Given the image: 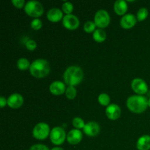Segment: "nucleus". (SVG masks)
Listing matches in <instances>:
<instances>
[{"label":"nucleus","mask_w":150,"mask_h":150,"mask_svg":"<svg viewBox=\"0 0 150 150\" xmlns=\"http://www.w3.org/2000/svg\"><path fill=\"white\" fill-rule=\"evenodd\" d=\"M63 78L66 84L69 86H76L83 80V72L82 69L78 66H70L66 69Z\"/></svg>","instance_id":"nucleus-1"},{"label":"nucleus","mask_w":150,"mask_h":150,"mask_svg":"<svg viewBox=\"0 0 150 150\" xmlns=\"http://www.w3.org/2000/svg\"><path fill=\"white\" fill-rule=\"evenodd\" d=\"M127 106L136 114L143 113L148 106V99L143 95H132L127 100Z\"/></svg>","instance_id":"nucleus-2"},{"label":"nucleus","mask_w":150,"mask_h":150,"mask_svg":"<svg viewBox=\"0 0 150 150\" xmlns=\"http://www.w3.org/2000/svg\"><path fill=\"white\" fill-rule=\"evenodd\" d=\"M29 71L34 77L44 78L49 73L50 64L47 60L38 59L31 64Z\"/></svg>","instance_id":"nucleus-3"},{"label":"nucleus","mask_w":150,"mask_h":150,"mask_svg":"<svg viewBox=\"0 0 150 150\" xmlns=\"http://www.w3.org/2000/svg\"><path fill=\"white\" fill-rule=\"evenodd\" d=\"M24 10L26 14L33 18L40 17L44 11L42 4L35 0L27 1L24 6Z\"/></svg>","instance_id":"nucleus-4"},{"label":"nucleus","mask_w":150,"mask_h":150,"mask_svg":"<svg viewBox=\"0 0 150 150\" xmlns=\"http://www.w3.org/2000/svg\"><path fill=\"white\" fill-rule=\"evenodd\" d=\"M50 127L47 123L39 122L34 127L32 130L33 136L37 139L39 140H43L48 137L50 135Z\"/></svg>","instance_id":"nucleus-5"},{"label":"nucleus","mask_w":150,"mask_h":150,"mask_svg":"<svg viewBox=\"0 0 150 150\" xmlns=\"http://www.w3.org/2000/svg\"><path fill=\"white\" fill-rule=\"evenodd\" d=\"M66 139V133L61 127H55L51 130L50 139L55 145H61L64 143Z\"/></svg>","instance_id":"nucleus-6"},{"label":"nucleus","mask_w":150,"mask_h":150,"mask_svg":"<svg viewBox=\"0 0 150 150\" xmlns=\"http://www.w3.org/2000/svg\"><path fill=\"white\" fill-rule=\"evenodd\" d=\"M110 16L108 12L105 10H99L95 15V23L100 29L105 28L110 23Z\"/></svg>","instance_id":"nucleus-7"},{"label":"nucleus","mask_w":150,"mask_h":150,"mask_svg":"<svg viewBox=\"0 0 150 150\" xmlns=\"http://www.w3.org/2000/svg\"><path fill=\"white\" fill-rule=\"evenodd\" d=\"M63 26L67 29L70 30H75L77 29L79 26V19L78 18L77 16L73 14H69L64 16L62 18Z\"/></svg>","instance_id":"nucleus-8"},{"label":"nucleus","mask_w":150,"mask_h":150,"mask_svg":"<svg viewBox=\"0 0 150 150\" xmlns=\"http://www.w3.org/2000/svg\"><path fill=\"white\" fill-rule=\"evenodd\" d=\"M131 87L136 93L142 95L148 91V86L146 82L142 79H134L131 82Z\"/></svg>","instance_id":"nucleus-9"},{"label":"nucleus","mask_w":150,"mask_h":150,"mask_svg":"<svg viewBox=\"0 0 150 150\" xmlns=\"http://www.w3.org/2000/svg\"><path fill=\"white\" fill-rule=\"evenodd\" d=\"M105 114L110 120H116L120 118L121 115V108L117 104L111 103L106 107Z\"/></svg>","instance_id":"nucleus-10"},{"label":"nucleus","mask_w":150,"mask_h":150,"mask_svg":"<svg viewBox=\"0 0 150 150\" xmlns=\"http://www.w3.org/2000/svg\"><path fill=\"white\" fill-rule=\"evenodd\" d=\"M23 103V98L18 93H13L7 98V105L12 108H20Z\"/></svg>","instance_id":"nucleus-11"},{"label":"nucleus","mask_w":150,"mask_h":150,"mask_svg":"<svg viewBox=\"0 0 150 150\" xmlns=\"http://www.w3.org/2000/svg\"><path fill=\"white\" fill-rule=\"evenodd\" d=\"M100 125L96 122H89L85 125L83 130V133L89 136H96L100 133Z\"/></svg>","instance_id":"nucleus-12"},{"label":"nucleus","mask_w":150,"mask_h":150,"mask_svg":"<svg viewBox=\"0 0 150 150\" xmlns=\"http://www.w3.org/2000/svg\"><path fill=\"white\" fill-rule=\"evenodd\" d=\"M83 138L81 131L79 129H73L68 132L67 135V140L69 144L73 145L78 144Z\"/></svg>","instance_id":"nucleus-13"},{"label":"nucleus","mask_w":150,"mask_h":150,"mask_svg":"<svg viewBox=\"0 0 150 150\" xmlns=\"http://www.w3.org/2000/svg\"><path fill=\"white\" fill-rule=\"evenodd\" d=\"M136 21H137V18L135 17L134 15L128 13L123 16V17L120 20V24L122 27L124 29H130L136 25Z\"/></svg>","instance_id":"nucleus-14"},{"label":"nucleus","mask_w":150,"mask_h":150,"mask_svg":"<svg viewBox=\"0 0 150 150\" xmlns=\"http://www.w3.org/2000/svg\"><path fill=\"white\" fill-rule=\"evenodd\" d=\"M66 89L67 88L65 84L60 81H54L50 84L49 86L50 92L55 95H62L64 92H65Z\"/></svg>","instance_id":"nucleus-15"},{"label":"nucleus","mask_w":150,"mask_h":150,"mask_svg":"<svg viewBox=\"0 0 150 150\" xmlns=\"http://www.w3.org/2000/svg\"><path fill=\"white\" fill-rule=\"evenodd\" d=\"M47 18L52 22H57L63 18V12L57 7L50 9L47 13Z\"/></svg>","instance_id":"nucleus-16"},{"label":"nucleus","mask_w":150,"mask_h":150,"mask_svg":"<svg viewBox=\"0 0 150 150\" xmlns=\"http://www.w3.org/2000/svg\"><path fill=\"white\" fill-rule=\"evenodd\" d=\"M136 147L139 150H149L150 149V136L144 135L141 136L137 141Z\"/></svg>","instance_id":"nucleus-17"},{"label":"nucleus","mask_w":150,"mask_h":150,"mask_svg":"<svg viewBox=\"0 0 150 150\" xmlns=\"http://www.w3.org/2000/svg\"><path fill=\"white\" fill-rule=\"evenodd\" d=\"M114 11L117 14L122 16L124 15L127 10V4L125 0H117L114 2Z\"/></svg>","instance_id":"nucleus-18"},{"label":"nucleus","mask_w":150,"mask_h":150,"mask_svg":"<svg viewBox=\"0 0 150 150\" xmlns=\"http://www.w3.org/2000/svg\"><path fill=\"white\" fill-rule=\"evenodd\" d=\"M93 39L98 42H102L106 39V32L103 29L98 28L93 32Z\"/></svg>","instance_id":"nucleus-19"},{"label":"nucleus","mask_w":150,"mask_h":150,"mask_svg":"<svg viewBox=\"0 0 150 150\" xmlns=\"http://www.w3.org/2000/svg\"><path fill=\"white\" fill-rule=\"evenodd\" d=\"M30 65L31 64L29 63V61L26 58H20L17 62V67L21 70H27L30 67Z\"/></svg>","instance_id":"nucleus-20"},{"label":"nucleus","mask_w":150,"mask_h":150,"mask_svg":"<svg viewBox=\"0 0 150 150\" xmlns=\"http://www.w3.org/2000/svg\"><path fill=\"white\" fill-rule=\"evenodd\" d=\"M98 102L104 106L110 105V97L108 94L102 93L98 96Z\"/></svg>","instance_id":"nucleus-21"},{"label":"nucleus","mask_w":150,"mask_h":150,"mask_svg":"<svg viewBox=\"0 0 150 150\" xmlns=\"http://www.w3.org/2000/svg\"><path fill=\"white\" fill-rule=\"evenodd\" d=\"M148 10L146 7H142L139 9L137 12V15H136V18L138 21H142L145 20L148 16Z\"/></svg>","instance_id":"nucleus-22"},{"label":"nucleus","mask_w":150,"mask_h":150,"mask_svg":"<svg viewBox=\"0 0 150 150\" xmlns=\"http://www.w3.org/2000/svg\"><path fill=\"white\" fill-rule=\"evenodd\" d=\"M76 94H77V91H76V89L74 86H68L65 91L66 97L70 100L74 99L76 96Z\"/></svg>","instance_id":"nucleus-23"},{"label":"nucleus","mask_w":150,"mask_h":150,"mask_svg":"<svg viewBox=\"0 0 150 150\" xmlns=\"http://www.w3.org/2000/svg\"><path fill=\"white\" fill-rule=\"evenodd\" d=\"M72 123H73V125L74 126L76 129H79H79L82 128L83 129L85 125H86L85 124L84 121H83L81 118H80V117H75L73 120Z\"/></svg>","instance_id":"nucleus-24"},{"label":"nucleus","mask_w":150,"mask_h":150,"mask_svg":"<svg viewBox=\"0 0 150 150\" xmlns=\"http://www.w3.org/2000/svg\"><path fill=\"white\" fill-rule=\"evenodd\" d=\"M95 26H96V25H95V22L89 21H86L84 23V25H83V29H84L85 32H88V33H90V32H95Z\"/></svg>","instance_id":"nucleus-25"},{"label":"nucleus","mask_w":150,"mask_h":150,"mask_svg":"<svg viewBox=\"0 0 150 150\" xmlns=\"http://www.w3.org/2000/svg\"><path fill=\"white\" fill-rule=\"evenodd\" d=\"M73 10V5L70 1H64L62 4V12L67 15L71 14Z\"/></svg>","instance_id":"nucleus-26"},{"label":"nucleus","mask_w":150,"mask_h":150,"mask_svg":"<svg viewBox=\"0 0 150 150\" xmlns=\"http://www.w3.org/2000/svg\"><path fill=\"white\" fill-rule=\"evenodd\" d=\"M42 26V23L40 19L39 18H35L31 22V26L32 29H35V30H38L40 29Z\"/></svg>","instance_id":"nucleus-27"},{"label":"nucleus","mask_w":150,"mask_h":150,"mask_svg":"<svg viewBox=\"0 0 150 150\" xmlns=\"http://www.w3.org/2000/svg\"><path fill=\"white\" fill-rule=\"evenodd\" d=\"M26 47L29 51H33L37 48V43L33 40H29L26 42Z\"/></svg>","instance_id":"nucleus-28"},{"label":"nucleus","mask_w":150,"mask_h":150,"mask_svg":"<svg viewBox=\"0 0 150 150\" xmlns=\"http://www.w3.org/2000/svg\"><path fill=\"white\" fill-rule=\"evenodd\" d=\"M29 150H49V149L45 145L41 144H35L31 146Z\"/></svg>","instance_id":"nucleus-29"},{"label":"nucleus","mask_w":150,"mask_h":150,"mask_svg":"<svg viewBox=\"0 0 150 150\" xmlns=\"http://www.w3.org/2000/svg\"><path fill=\"white\" fill-rule=\"evenodd\" d=\"M12 3L17 8H21L23 6H25L24 0H12Z\"/></svg>","instance_id":"nucleus-30"},{"label":"nucleus","mask_w":150,"mask_h":150,"mask_svg":"<svg viewBox=\"0 0 150 150\" xmlns=\"http://www.w3.org/2000/svg\"><path fill=\"white\" fill-rule=\"evenodd\" d=\"M6 104H7V99H6L3 96L0 97V107L1 108H4L6 105Z\"/></svg>","instance_id":"nucleus-31"},{"label":"nucleus","mask_w":150,"mask_h":150,"mask_svg":"<svg viewBox=\"0 0 150 150\" xmlns=\"http://www.w3.org/2000/svg\"><path fill=\"white\" fill-rule=\"evenodd\" d=\"M51 150H64V149H63L62 148L59 147V146H56V147L52 148Z\"/></svg>","instance_id":"nucleus-32"},{"label":"nucleus","mask_w":150,"mask_h":150,"mask_svg":"<svg viewBox=\"0 0 150 150\" xmlns=\"http://www.w3.org/2000/svg\"><path fill=\"white\" fill-rule=\"evenodd\" d=\"M148 106L150 107V98L148 100Z\"/></svg>","instance_id":"nucleus-33"}]
</instances>
